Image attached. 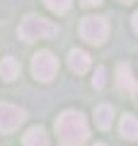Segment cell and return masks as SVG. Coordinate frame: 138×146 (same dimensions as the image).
I'll return each instance as SVG.
<instances>
[{
    "mask_svg": "<svg viewBox=\"0 0 138 146\" xmlns=\"http://www.w3.org/2000/svg\"><path fill=\"white\" fill-rule=\"evenodd\" d=\"M56 136L61 146H82L90 139V127H87L82 112L66 110L56 119Z\"/></svg>",
    "mask_w": 138,
    "mask_h": 146,
    "instance_id": "1",
    "label": "cell"
},
{
    "mask_svg": "<svg viewBox=\"0 0 138 146\" xmlns=\"http://www.w3.org/2000/svg\"><path fill=\"white\" fill-rule=\"evenodd\" d=\"M22 42H36V39H49V36L58 34V27L51 20H46L41 15H27L22 20L20 29H17Z\"/></svg>",
    "mask_w": 138,
    "mask_h": 146,
    "instance_id": "2",
    "label": "cell"
},
{
    "mask_svg": "<svg viewBox=\"0 0 138 146\" xmlns=\"http://www.w3.org/2000/svg\"><path fill=\"white\" fill-rule=\"evenodd\" d=\"M32 73H34V78L41 80V83L53 80V78H56V73H58V58L53 56L49 49L36 51L34 58H32Z\"/></svg>",
    "mask_w": 138,
    "mask_h": 146,
    "instance_id": "3",
    "label": "cell"
},
{
    "mask_svg": "<svg viewBox=\"0 0 138 146\" xmlns=\"http://www.w3.org/2000/svg\"><path fill=\"white\" fill-rule=\"evenodd\" d=\"M80 36L85 42L99 46V44L107 42V36H109V22L104 17H85L80 22Z\"/></svg>",
    "mask_w": 138,
    "mask_h": 146,
    "instance_id": "4",
    "label": "cell"
},
{
    "mask_svg": "<svg viewBox=\"0 0 138 146\" xmlns=\"http://www.w3.org/2000/svg\"><path fill=\"white\" fill-rule=\"evenodd\" d=\"M27 119V112L17 105L10 102H0V131L3 134H10V131L20 129V124Z\"/></svg>",
    "mask_w": 138,
    "mask_h": 146,
    "instance_id": "5",
    "label": "cell"
},
{
    "mask_svg": "<svg viewBox=\"0 0 138 146\" xmlns=\"http://www.w3.org/2000/svg\"><path fill=\"white\" fill-rule=\"evenodd\" d=\"M90 54L82 51V49H73L70 54H68V66H70L73 73H87L90 71Z\"/></svg>",
    "mask_w": 138,
    "mask_h": 146,
    "instance_id": "6",
    "label": "cell"
},
{
    "mask_svg": "<svg viewBox=\"0 0 138 146\" xmlns=\"http://www.w3.org/2000/svg\"><path fill=\"white\" fill-rule=\"evenodd\" d=\"M112 119H114V107L112 105H97L95 107V124L99 129H109Z\"/></svg>",
    "mask_w": 138,
    "mask_h": 146,
    "instance_id": "7",
    "label": "cell"
},
{
    "mask_svg": "<svg viewBox=\"0 0 138 146\" xmlns=\"http://www.w3.org/2000/svg\"><path fill=\"white\" fill-rule=\"evenodd\" d=\"M17 76H20V61L12 58V56H5L3 61H0V78L15 80Z\"/></svg>",
    "mask_w": 138,
    "mask_h": 146,
    "instance_id": "8",
    "label": "cell"
},
{
    "mask_svg": "<svg viewBox=\"0 0 138 146\" xmlns=\"http://www.w3.org/2000/svg\"><path fill=\"white\" fill-rule=\"evenodd\" d=\"M119 131L124 139H138V119L133 115H124L119 122Z\"/></svg>",
    "mask_w": 138,
    "mask_h": 146,
    "instance_id": "9",
    "label": "cell"
},
{
    "mask_svg": "<svg viewBox=\"0 0 138 146\" xmlns=\"http://www.w3.org/2000/svg\"><path fill=\"white\" fill-rule=\"evenodd\" d=\"M24 146H49V136L41 127H32L24 134Z\"/></svg>",
    "mask_w": 138,
    "mask_h": 146,
    "instance_id": "10",
    "label": "cell"
},
{
    "mask_svg": "<svg viewBox=\"0 0 138 146\" xmlns=\"http://www.w3.org/2000/svg\"><path fill=\"white\" fill-rule=\"evenodd\" d=\"M116 83H119V88H121V90H133L136 80H133V76H131L128 63H121V66L116 68Z\"/></svg>",
    "mask_w": 138,
    "mask_h": 146,
    "instance_id": "11",
    "label": "cell"
},
{
    "mask_svg": "<svg viewBox=\"0 0 138 146\" xmlns=\"http://www.w3.org/2000/svg\"><path fill=\"white\" fill-rule=\"evenodd\" d=\"M46 3V7L51 12H56V15H63V12H68L70 10V5H73V0H44Z\"/></svg>",
    "mask_w": 138,
    "mask_h": 146,
    "instance_id": "12",
    "label": "cell"
},
{
    "mask_svg": "<svg viewBox=\"0 0 138 146\" xmlns=\"http://www.w3.org/2000/svg\"><path fill=\"white\" fill-rule=\"evenodd\" d=\"M92 85H95V88H104V85H107V71H104V66H99L97 71H95Z\"/></svg>",
    "mask_w": 138,
    "mask_h": 146,
    "instance_id": "13",
    "label": "cell"
},
{
    "mask_svg": "<svg viewBox=\"0 0 138 146\" xmlns=\"http://www.w3.org/2000/svg\"><path fill=\"white\" fill-rule=\"evenodd\" d=\"M99 3H102V0H82L85 7H95V5H99Z\"/></svg>",
    "mask_w": 138,
    "mask_h": 146,
    "instance_id": "14",
    "label": "cell"
},
{
    "mask_svg": "<svg viewBox=\"0 0 138 146\" xmlns=\"http://www.w3.org/2000/svg\"><path fill=\"white\" fill-rule=\"evenodd\" d=\"M131 93H133V100L138 102V85H133V90H131Z\"/></svg>",
    "mask_w": 138,
    "mask_h": 146,
    "instance_id": "15",
    "label": "cell"
},
{
    "mask_svg": "<svg viewBox=\"0 0 138 146\" xmlns=\"http://www.w3.org/2000/svg\"><path fill=\"white\" fill-rule=\"evenodd\" d=\"M133 29L138 32V12H136V15H133Z\"/></svg>",
    "mask_w": 138,
    "mask_h": 146,
    "instance_id": "16",
    "label": "cell"
},
{
    "mask_svg": "<svg viewBox=\"0 0 138 146\" xmlns=\"http://www.w3.org/2000/svg\"><path fill=\"white\" fill-rule=\"evenodd\" d=\"M121 3H131V0H121Z\"/></svg>",
    "mask_w": 138,
    "mask_h": 146,
    "instance_id": "17",
    "label": "cell"
},
{
    "mask_svg": "<svg viewBox=\"0 0 138 146\" xmlns=\"http://www.w3.org/2000/svg\"><path fill=\"white\" fill-rule=\"evenodd\" d=\"M95 146H104V144H95Z\"/></svg>",
    "mask_w": 138,
    "mask_h": 146,
    "instance_id": "18",
    "label": "cell"
}]
</instances>
